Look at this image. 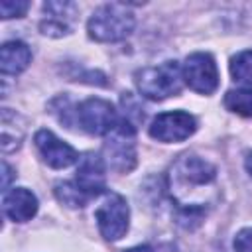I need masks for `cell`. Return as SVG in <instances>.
I'll return each instance as SVG.
<instances>
[{
    "label": "cell",
    "instance_id": "7a4b0ae2",
    "mask_svg": "<svg viewBox=\"0 0 252 252\" xmlns=\"http://www.w3.org/2000/svg\"><path fill=\"white\" fill-rule=\"evenodd\" d=\"M136 26L134 12L120 2H110L98 6L89 22H87V32L89 37L100 43H114L126 39Z\"/></svg>",
    "mask_w": 252,
    "mask_h": 252
},
{
    "label": "cell",
    "instance_id": "9c48e42d",
    "mask_svg": "<svg viewBox=\"0 0 252 252\" xmlns=\"http://www.w3.org/2000/svg\"><path fill=\"white\" fill-rule=\"evenodd\" d=\"M43 18L39 22V30L49 37H63L71 33L75 20L79 16V6L75 2H45L41 6Z\"/></svg>",
    "mask_w": 252,
    "mask_h": 252
},
{
    "label": "cell",
    "instance_id": "ac0fdd59",
    "mask_svg": "<svg viewBox=\"0 0 252 252\" xmlns=\"http://www.w3.org/2000/svg\"><path fill=\"white\" fill-rule=\"evenodd\" d=\"M28 8H30V2H26V0H16V2L14 0H2L0 2V14L4 20L22 18V16H26Z\"/></svg>",
    "mask_w": 252,
    "mask_h": 252
},
{
    "label": "cell",
    "instance_id": "2e32d148",
    "mask_svg": "<svg viewBox=\"0 0 252 252\" xmlns=\"http://www.w3.org/2000/svg\"><path fill=\"white\" fill-rule=\"evenodd\" d=\"M230 75L236 83L252 89V49L238 51L230 59Z\"/></svg>",
    "mask_w": 252,
    "mask_h": 252
},
{
    "label": "cell",
    "instance_id": "d6986e66",
    "mask_svg": "<svg viewBox=\"0 0 252 252\" xmlns=\"http://www.w3.org/2000/svg\"><path fill=\"white\" fill-rule=\"evenodd\" d=\"M232 248H234V252H252V226L236 232Z\"/></svg>",
    "mask_w": 252,
    "mask_h": 252
},
{
    "label": "cell",
    "instance_id": "6da1fadb",
    "mask_svg": "<svg viewBox=\"0 0 252 252\" xmlns=\"http://www.w3.org/2000/svg\"><path fill=\"white\" fill-rule=\"evenodd\" d=\"M167 191L179 209V222L189 219L199 222L219 197L217 167L199 156L183 154L167 171Z\"/></svg>",
    "mask_w": 252,
    "mask_h": 252
},
{
    "label": "cell",
    "instance_id": "8fae6325",
    "mask_svg": "<svg viewBox=\"0 0 252 252\" xmlns=\"http://www.w3.org/2000/svg\"><path fill=\"white\" fill-rule=\"evenodd\" d=\"M75 181L93 197H98L100 193H104V189H106V163H104V158L94 154V152H87L83 158H79Z\"/></svg>",
    "mask_w": 252,
    "mask_h": 252
},
{
    "label": "cell",
    "instance_id": "7402d4cb",
    "mask_svg": "<svg viewBox=\"0 0 252 252\" xmlns=\"http://www.w3.org/2000/svg\"><path fill=\"white\" fill-rule=\"evenodd\" d=\"M244 165H246V171H248V173H250V177H252V152H250V154H246Z\"/></svg>",
    "mask_w": 252,
    "mask_h": 252
},
{
    "label": "cell",
    "instance_id": "5b68a950",
    "mask_svg": "<svg viewBox=\"0 0 252 252\" xmlns=\"http://www.w3.org/2000/svg\"><path fill=\"white\" fill-rule=\"evenodd\" d=\"M120 116L116 108L104 98H87L75 108V126L85 130L91 136H106L110 134Z\"/></svg>",
    "mask_w": 252,
    "mask_h": 252
},
{
    "label": "cell",
    "instance_id": "ffe728a7",
    "mask_svg": "<svg viewBox=\"0 0 252 252\" xmlns=\"http://www.w3.org/2000/svg\"><path fill=\"white\" fill-rule=\"evenodd\" d=\"M2 171H4V173H2V191L6 193V191H8V185H10V179L14 177V173H12V167H10L6 161L2 163Z\"/></svg>",
    "mask_w": 252,
    "mask_h": 252
},
{
    "label": "cell",
    "instance_id": "4fadbf2b",
    "mask_svg": "<svg viewBox=\"0 0 252 252\" xmlns=\"http://www.w3.org/2000/svg\"><path fill=\"white\" fill-rule=\"evenodd\" d=\"M30 63H32V51L24 41L12 39V41L2 43V47H0L2 75H20L22 71L28 69Z\"/></svg>",
    "mask_w": 252,
    "mask_h": 252
},
{
    "label": "cell",
    "instance_id": "52a82bcc",
    "mask_svg": "<svg viewBox=\"0 0 252 252\" xmlns=\"http://www.w3.org/2000/svg\"><path fill=\"white\" fill-rule=\"evenodd\" d=\"M181 73L185 85L199 94H211L219 87V69L211 53L197 51L187 55L181 65Z\"/></svg>",
    "mask_w": 252,
    "mask_h": 252
},
{
    "label": "cell",
    "instance_id": "ba28073f",
    "mask_svg": "<svg viewBox=\"0 0 252 252\" xmlns=\"http://www.w3.org/2000/svg\"><path fill=\"white\" fill-rule=\"evenodd\" d=\"M197 130V120L193 114L185 110H171V112H161L158 114L148 128V134L163 144H173V142H183L189 136H193Z\"/></svg>",
    "mask_w": 252,
    "mask_h": 252
},
{
    "label": "cell",
    "instance_id": "5bb4252c",
    "mask_svg": "<svg viewBox=\"0 0 252 252\" xmlns=\"http://www.w3.org/2000/svg\"><path fill=\"white\" fill-rule=\"evenodd\" d=\"M24 118L12 110V108H2V152H14L20 148L24 134H26V126H24Z\"/></svg>",
    "mask_w": 252,
    "mask_h": 252
},
{
    "label": "cell",
    "instance_id": "8992f818",
    "mask_svg": "<svg viewBox=\"0 0 252 252\" xmlns=\"http://www.w3.org/2000/svg\"><path fill=\"white\" fill-rule=\"evenodd\" d=\"M94 220L106 240H120L130 226V207L126 199L118 193H108L100 207L94 211Z\"/></svg>",
    "mask_w": 252,
    "mask_h": 252
},
{
    "label": "cell",
    "instance_id": "9a60e30c",
    "mask_svg": "<svg viewBox=\"0 0 252 252\" xmlns=\"http://www.w3.org/2000/svg\"><path fill=\"white\" fill-rule=\"evenodd\" d=\"M53 191H55L57 201L69 209H81L93 199V195H89L77 181H59L55 183Z\"/></svg>",
    "mask_w": 252,
    "mask_h": 252
},
{
    "label": "cell",
    "instance_id": "7c38bea8",
    "mask_svg": "<svg viewBox=\"0 0 252 252\" xmlns=\"http://www.w3.org/2000/svg\"><path fill=\"white\" fill-rule=\"evenodd\" d=\"M4 215L14 222H28L37 213V197L26 187L8 189L2 197Z\"/></svg>",
    "mask_w": 252,
    "mask_h": 252
},
{
    "label": "cell",
    "instance_id": "3957f363",
    "mask_svg": "<svg viewBox=\"0 0 252 252\" xmlns=\"http://www.w3.org/2000/svg\"><path fill=\"white\" fill-rule=\"evenodd\" d=\"M185 81L181 73V65L173 59L163 61L154 67L140 69L136 73V87L142 96L150 100H163L181 93Z\"/></svg>",
    "mask_w": 252,
    "mask_h": 252
},
{
    "label": "cell",
    "instance_id": "e0dca14e",
    "mask_svg": "<svg viewBox=\"0 0 252 252\" xmlns=\"http://www.w3.org/2000/svg\"><path fill=\"white\" fill-rule=\"evenodd\" d=\"M224 106L240 116H252V89H230L224 94Z\"/></svg>",
    "mask_w": 252,
    "mask_h": 252
},
{
    "label": "cell",
    "instance_id": "277c9868",
    "mask_svg": "<svg viewBox=\"0 0 252 252\" xmlns=\"http://www.w3.org/2000/svg\"><path fill=\"white\" fill-rule=\"evenodd\" d=\"M102 156L106 167L128 173L136 167L138 156H136V126L130 124L120 116L116 128L106 134V140L102 144Z\"/></svg>",
    "mask_w": 252,
    "mask_h": 252
},
{
    "label": "cell",
    "instance_id": "44dd1931",
    "mask_svg": "<svg viewBox=\"0 0 252 252\" xmlns=\"http://www.w3.org/2000/svg\"><path fill=\"white\" fill-rule=\"evenodd\" d=\"M124 252H156L152 246H148V244H140V246H134V248H128V250H124Z\"/></svg>",
    "mask_w": 252,
    "mask_h": 252
},
{
    "label": "cell",
    "instance_id": "30bf717a",
    "mask_svg": "<svg viewBox=\"0 0 252 252\" xmlns=\"http://www.w3.org/2000/svg\"><path fill=\"white\" fill-rule=\"evenodd\" d=\"M33 144H35V150L39 152L41 159L53 169L69 167L79 159L77 150L73 146H69L67 142L59 140L51 130H45V128L37 130L33 136Z\"/></svg>",
    "mask_w": 252,
    "mask_h": 252
}]
</instances>
